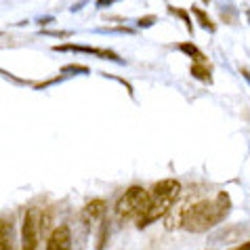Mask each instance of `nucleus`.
Listing matches in <instances>:
<instances>
[{
  "label": "nucleus",
  "instance_id": "obj_1",
  "mask_svg": "<svg viewBox=\"0 0 250 250\" xmlns=\"http://www.w3.org/2000/svg\"><path fill=\"white\" fill-rule=\"evenodd\" d=\"M231 212V198L227 191H221L214 200H200L193 204H185L183 229L191 233H204L229 217Z\"/></svg>",
  "mask_w": 250,
  "mask_h": 250
},
{
  "label": "nucleus",
  "instance_id": "obj_2",
  "mask_svg": "<svg viewBox=\"0 0 250 250\" xmlns=\"http://www.w3.org/2000/svg\"><path fill=\"white\" fill-rule=\"evenodd\" d=\"M181 193V183L177 179H162L149 189V204L147 210L141 219L137 221L139 229L149 227L151 223H156L162 217H168V212L177 206V198Z\"/></svg>",
  "mask_w": 250,
  "mask_h": 250
},
{
  "label": "nucleus",
  "instance_id": "obj_3",
  "mask_svg": "<svg viewBox=\"0 0 250 250\" xmlns=\"http://www.w3.org/2000/svg\"><path fill=\"white\" fill-rule=\"evenodd\" d=\"M147 204H149V191L141 185H133L116 200L114 214L120 223H126V221L133 219L139 221L147 210Z\"/></svg>",
  "mask_w": 250,
  "mask_h": 250
},
{
  "label": "nucleus",
  "instance_id": "obj_4",
  "mask_svg": "<svg viewBox=\"0 0 250 250\" xmlns=\"http://www.w3.org/2000/svg\"><path fill=\"white\" fill-rule=\"evenodd\" d=\"M40 217L34 208H27L21 223V250H38L40 238Z\"/></svg>",
  "mask_w": 250,
  "mask_h": 250
},
{
  "label": "nucleus",
  "instance_id": "obj_5",
  "mask_svg": "<svg viewBox=\"0 0 250 250\" xmlns=\"http://www.w3.org/2000/svg\"><path fill=\"white\" fill-rule=\"evenodd\" d=\"M105 212H107V204L105 200H99L95 198L91 200L84 208H82V225H84L86 231H93L95 225H101L103 221H105Z\"/></svg>",
  "mask_w": 250,
  "mask_h": 250
},
{
  "label": "nucleus",
  "instance_id": "obj_6",
  "mask_svg": "<svg viewBox=\"0 0 250 250\" xmlns=\"http://www.w3.org/2000/svg\"><path fill=\"white\" fill-rule=\"evenodd\" d=\"M46 250H72V231L67 225H57L48 233Z\"/></svg>",
  "mask_w": 250,
  "mask_h": 250
},
{
  "label": "nucleus",
  "instance_id": "obj_7",
  "mask_svg": "<svg viewBox=\"0 0 250 250\" xmlns=\"http://www.w3.org/2000/svg\"><path fill=\"white\" fill-rule=\"evenodd\" d=\"M57 51H80V53L97 55V57H105V59H112V61H120V57H118V55H114L112 51H101V48L82 46V44H63V46H57Z\"/></svg>",
  "mask_w": 250,
  "mask_h": 250
},
{
  "label": "nucleus",
  "instance_id": "obj_8",
  "mask_svg": "<svg viewBox=\"0 0 250 250\" xmlns=\"http://www.w3.org/2000/svg\"><path fill=\"white\" fill-rule=\"evenodd\" d=\"M0 250H13V233L9 221H0Z\"/></svg>",
  "mask_w": 250,
  "mask_h": 250
},
{
  "label": "nucleus",
  "instance_id": "obj_9",
  "mask_svg": "<svg viewBox=\"0 0 250 250\" xmlns=\"http://www.w3.org/2000/svg\"><path fill=\"white\" fill-rule=\"evenodd\" d=\"M191 76L202 82H210V67H208L204 61H196V63L191 65Z\"/></svg>",
  "mask_w": 250,
  "mask_h": 250
},
{
  "label": "nucleus",
  "instance_id": "obj_10",
  "mask_svg": "<svg viewBox=\"0 0 250 250\" xmlns=\"http://www.w3.org/2000/svg\"><path fill=\"white\" fill-rule=\"evenodd\" d=\"M191 11H193V15H198V17H200V23H202V27H206L208 32H214V30H217V25H214V23L210 21V17H208L206 13H202V9H198V6H193Z\"/></svg>",
  "mask_w": 250,
  "mask_h": 250
},
{
  "label": "nucleus",
  "instance_id": "obj_11",
  "mask_svg": "<svg viewBox=\"0 0 250 250\" xmlns=\"http://www.w3.org/2000/svg\"><path fill=\"white\" fill-rule=\"evenodd\" d=\"M179 48H181V51L185 53V55H189V57H193L196 61H206V57L202 53H200V48L198 46H193V44H179Z\"/></svg>",
  "mask_w": 250,
  "mask_h": 250
},
{
  "label": "nucleus",
  "instance_id": "obj_12",
  "mask_svg": "<svg viewBox=\"0 0 250 250\" xmlns=\"http://www.w3.org/2000/svg\"><path fill=\"white\" fill-rule=\"evenodd\" d=\"M107 235H109V223H107V219H105V221H103V223L99 225V242H97V250H103V248H105Z\"/></svg>",
  "mask_w": 250,
  "mask_h": 250
},
{
  "label": "nucleus",
  "instance_id": "obj_13",
  "mask_svg": "<svg viewBox=\"0 0 250 250\" xmlns=\"http://www.w3.org/2000/svg\"><path fill=\"white\" fill-rule=\"evenodd\" d=\"M231 250H250V240H246V242H244V244L235 246V248H231Z\"/></svg>",
  "mask_w": 250,
  "mask_h": 250
}]
</instances>
